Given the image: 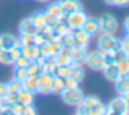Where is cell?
Listing matches in <instances>:
<instances>
[{
	"label": "cell",
	"mask_w": 129,
	"mask_h": 115,
	"mask_svg": "<svg viewBox=\"0 0 129 115\" xmlns=\"http://www.w3.org/2000/svg\"><path fill=\"white\" fill-rule=\"evenodd\" d=\"M97 49L101 53H108V51H115L118 49H122V39L115 37L114 35L108 33H100L97 39Z\"/></svg>",
	"instance_id": "obj_1"
},
{
	"label": "cell",
	"mask_w": 129,
	"mask_h": 115,
	"mask_svg": "<svg viewBox=\"0 0 129 115\" xmlns=\"http://www.w3.org/2000/svg\"><path fill=\"white\" fill-rule=\"evenodd\" d=\"M106 115H129L128 104L122 96L112 98L108 104H106Z\"/></svg>",
	"instance_id": "obj_2"
},
{
	"label": "cell",
	"mask_w": 129,
	"mask_h": 115,
	"mask_svg": "<svg viewBox=\"0 0 129 115\" xmlns=\"http://www.w3.org/2000/svg\"><path fill=\"white\" fill-rule=\"evenodd\" d=\"M99 20V25H100V33H108V35H114L119 28L118 20L114 17L112 14H104L101 15Z\"/></svg>",
	"instance_id": "obj_3"
},
{
	"label": "cell",
	"mask_w": 129,
	"mask_h": 115,
	"mask_svg": "<svg viewBox=\"0 0 129 115\" xmlns=\"http://www.w3.org/2000/svg\"><path fill=\"white\" fill-rule=\"evenodd\" d=\"M60 97H61V100L64 101L67 105L76 107L78 104L82 103L85 94L79 87H76V89H64L61 93H60Z\"/></svg>",
	"instance_id": "obj_4"
},
{
	"label": "cell",
	"mask_w": 129,
	"mask_h": 115,
	"mask_svg": "<svg viewBox=\"0 0 129 115\" xmlns=\"http://www.w3.org/2000/svg\"><path fill=\"white\" fill-rule=\"evenodd\" d=\"M74 35V39H75V43L72 46V50H87L89 49V45H90V39L92 37L83 31V29H74L71 31Z\"/></svg>",
	"instance_id": "obj_5"
},
{
	"label": "cell",
	"mask_w": 129,
	"mask_h": 115,
	"mask_svg": "<svg viewBox=\"0 0 129 115\" xmlns=\"http://www.w3.org/2000/svg\"><path fill=\"white\" fill-rule=\"evenodd\" d=\"M89 15L83 11V10H79V11H75L72 14H68L67 15V22H68V26H70L71 31L74 29H81L83 26L85 21Z\"/></svg>",
	"instance_id": "obj_6"
},
{
	"label": "cell",
	"mask_w": 129,
	"mask_h": 115,
	"mask_svg": "<svg viewBox=\"0 0 129 115\" xmlns=\"http://www.w3.org/2000/svg\"><path fill=\"white\" fill-rule=\"evenodd\" d=\"M85 64H86L92 71H101V68H103V65H104L103 53H101V51H99V50L87 53L86 62H85Z\"/></svg>",
	"instance_id": "obj_7"
},
{
	"label": "cell",
	"mask_w": 129,
	"mask_h": 115,
	"mask_svg": "<svg viewBox=\"0 0 129 115\" xmlns=\"http://www.w3.org/2000/svg\"><path fill=\"white\" fill-rule=\"evenodd\" d=\"M51 83L53 76L40 72L38 75V94H51Z\"/></svg>",
	"instance_id": "obj_8"
},
{
	"label": "cell",
	"mask_w": 129,
	"mask_h": 115,
	"mask_svg": "<svg viewBox=\"0 0 129 115\" xmlns=\"http://www.w3.org/2000/svg\"><path fill=\"white\" fill-rule=\"evenodd\" d=\"M58 4L61 7L62 15H68L82 10V3L79 0H58Z\"/></svg>",
	"instance_id": "obj_9"
},
{
	"label": "cell",
	"mask_w": 129,
	"mask_h": 115,
	"mask_svg": "<svg viewBox=\"0 0 129 115\" xmlns=\"http://www.w3.org/2000/svg\"><path fill=\"white\" fill-rule=\"evenodd\" d=\"M85 32L89 35L90 37H94L97 35H100V25H99V20L93 17H87L86 21H85L83 26H82Z\"/></svg>",
	"instance_id": "obj_10"
},
{
	"label": "cell",
	"mask_w": 129,
	"mask_h": 115,
	"mask_svg": "<svg viewBox=\"0 0 129 115\" xmlns=\"http://www.w3.org/2000/svg\"><path fill=\"white\" fill-rule=\"evenodd\" d=\"M71 54H72V49L67 47V46H62L61 51H60L57 56L53 57V60L56 61L57 65H71Z\"/></svg>",
	"instance_id": "obj_11"
},
{
	"label": "cell",
	"mask_w": 129,
	"mask_h": 115,
	"mask_svg": "<svg viewBox=\"0 0 129 115\" xmlns=\"http://www.w3.org/2000/svg\"><path fill=\"white\" fill-rule=\"evenodd\" d=\"M17 46H20L17 36H14L11 33L0 35V47L3 50H11V49L17 47Z\"/></svg>",
	"instance_id": "obj_12"
},
{
	"label": "cell",
	"mask_w": 129,
	"mask_h": 115,
	"mask_svg": "<svg viewBox=\"0 0 129 115\" xmlns=\"http://www.w3.org/2000/svg\"><path fill=\"white\" fill-rule=\"evenodd\" d=\"M18 31H20V35H35L38 32V29H36V26H35L32 18L28 17V18H24L20 22Z\"/></svg>",
	"instance_id": "obj_13"
},
{
	"label": "cell",
	"mask_w": 129,
	"mask_h": 115,
	"mask_svg": "<svg viewBox=\"0 0 129 115\" xmlns=\"http://www.w3.org/2000/svg\"><path fill=\"white\" fill-rule=\"evenodd\" d=\"M101 71L104 73V78L110 82H115L119 78V71H118L117 64H104Z\"/></svg>",
	"instance_id": "obj_14"
},
{
	"label": "cell",
	"mask_w": 129,
	"mask_h": 115,
	"mask_svg": "<svg viewBox=\"0 0 129 115\" xmlns=\"http://www.w3.org/2000/svg\"><path fill=\"white\" fill-rule=\"evenodd\" d=\"M114 85H115V90L119 96L129 94V75L128 76L119 75V78L114 82Z\"/></svg>",
	"instance_id": "obj_15"
},
{
	"label": "cell",
	"mask_w": 129,
	"mask_h": 115,
	"mask_svg": "<svg viewBox=\"0 0 129 115\" xmlns=\"http://www.w3.org/2000/svg\"><path fill=\"white\" fill-rule=\"evenodd\" d=\"M17 103L22 104V105H34L35 103V94L28 90L22 89L20 93H18V97H17Z\"/></svg>",
	"instance_id": "obj_16"
},
{
	"label": "cell",
	"mask_w": 129,
	"mask_h": 115,
	"mask_svg": "<svg viewBox=\"0 0 129 115\" xmlns=\"http://www.w3.org/2000/svg\"><path fill=\"white\" fill-rule=\"evenodd\" d=\"M53 29L56 31V33L60 37L64 36L65 33H68L71 29H70V26H68V22H67V15H61V17L58 18V21H57L56 26H54Z\"/></svg>",
	"instance_id": "obj_17"
},
{
	"label": "cell",
	"mask_w": 129,
	"mask_h": 115,
	"mask_svg": "<svg viewBox=\"0 0 129 115\" xmlns=\"http://www.w3.org/2000/svg\"><path fill=\"white\" fill-rule=\"evenodd\" d=\"M86 57H87V50H72L71 54V62L75 65H82L83 67L86 62Z\"/></svg>",
	"instance_id": "obj_18"
},
{
	"label": "cell",
	"mask_w": 129,
	"mask_h": 115,
	"mask_svg": "<svg viewBox=\"0 0 129 115\" xmlns=\"http://www.w3.org/2000/svg\"><path fill=\"white\" fill-rule=\"evenodd\" d=\"M22 86L25 90L38 94V75H28L26 79L22 82Z\"/></svg>",
	"instance_id": "obj_19"
},
{
	"label": "cell",
	"mask_w": 129,
	"mask_h": 115,
	"mask_svg": "<svg viewBox=\"0 0 129 115\" xmlns=\"http://www.w3.org/2000/svg\"><path fill=\"white\" fill-rule=\"evenodd\" d=\"M32 21H34L35 26H36L38 31H45L47 28L46 25V15H45V11H38L32 15Z\"/></svg>",
	"instance_id": "obj_20"
},
{
	"label": "cell",
	"mask_w": 129,
	"mask_h": 115,
	"mask_svg": "<svg viewBox=\"0 0 129 115\" xmlns=\"http://www.w3.org/2000/svg\"><path fill=\"white\" fill-rule=\"evenodd\" d=\"M71 78H74L76 82L81 83L85 78V71H83V67L82 65H75V64H71L70 65V75Z\"/></svg>",
	"instance_id": "obj_21"
},
{
	"label": "cell",
	"mask_w": 129,
	"mask_h": 115,
	"mask_svg": "<svg viewBox=\"0 0 129 115\" xmlns=\"http://www.w3.org/2000/svg\"><path fill=\"white\" fill-rule=\"evenodd\" d=\"M46 43H47L49 57H51V58H53L54 56H57L62 49V43L60 39H54V40H50V42H46Z\"/></svg>",
	"instance_id": "obj_22"
},
{
	"label": "cell",
	"mask_w": 129,
	"mask_h": 115,
	"mask_svg": "<svg viewBox=\"0 0 129 115\" xmlns=\"http://www.w3.org/2000/svg\"><path fill=\"white\" fill-rule=\"evenodd\" d=\"M21 56L28 58L29 61H35L39 57V47L38 46H35V47H21Z\"/></svg>",
	"instance_id": "obj_23"
},
{
	"label": "cell",
	"mask_w": 129,
	"mask_h": 115,
	"mask_svg": "<svg viewBox=\"0 0 129 115\" xmlns=\"http://www.w3.org/2000/svg\"><path fill=\"white\" fill-rule=\"evenodd\" d=\"M18 43H20L21 47H35V46H38L34 35H20Z\"/></svg>",
	"instance_id": "obj_24"
},
{
	"label": "cell",
	"mask_w": 129,
	"mask_h": 115,
	"mask_svg": "<svg viewBox=\"0 0 129 115\" xmlns=\"http://www.w3.org/2000/svg\"><path fill=\"white\" fill-rule=\"evenodd\" d=\"M45 13L46 14H50V15H54V17H57V18H60L62 15V11H61V7H60L58 2H53V3L47 4Z\"/></svg>",
	"instance_id": "obj_25"
},
{
	"label": "cell",
	"mask_w": 129,
	"mask_h": 115,
	"mask_svg": "<svg viewBox=\"0 0 129 115\" xmlns=\"http://www.w3.org/2000/svg\"><path fill=\"white\" fill-rule=\"evenodd\" d=\"M22 89H24L22 82L17 81V79H14V78H13L10 82H7V83H6V90L9 93H20Z\"/></svg>",
	"instance_id": "obj_26"
},
{
	"label": "cell",
	"mask_w": 129,
	"mask_h": 115,
	"mask_svg": "<svg viewBox=\"0 0 129 115\" xmlns=\"http://www.w3.org/2000/svg\"><path fill=\"white\" fill-rule=\"evenodd\" d=\"M64 79L60 76H53V83H51V93L53 94H60L64 90Z\"/></svg>",
	"instance_id": "obj_27"
},
{
	"label": "cell",
	"mask_w": 129,
	"mask_h": 115,
	"mask_svg": "<svg viewBox=\"0 0 129 115\" xmlns=\"http://www.w3.org/2000/svg\"><path fill=\"white\" fill-rule=\"evenodd\" d=\"M57 67L58 65L56 64V61L53 58H46V64H45V68H43V72L50 75V76H56Z\"/></svg>",
	"instance_id": "obj_28"
},
{
	"label": "cell",
	"mask_w": 129,
	"mask_h": 115,
	"mask_svg": "<svg viewBox=\"0 0 129 115\" xmlns=\"http://www.w3.org/2000/svg\"><path fill=\"white\" fill-rule=\"evenodd\" d=\"M82 103H83L89 109H92L93 107H96L99 103H101V100L97 97V96H85L83 100H82Z\"/></svg>",
	"instance_id": "obj_29"
},
{
	"label": "cell",
	"mask_w": 129,
	"mask_h": 115,
	"mask_svg": "<svg viewBox=\"0 0 129 115\" xmlns=\"http://www.w3.org/2000/svg\"><path fill=\"white\" fill-rule=\"evenodd\" d=\"M117 67H118V71H119V75L128 76L129 75V57H126L122 61H119L117 64Z\"/></svg>",
	"instance_id": "obj_30"
},
{
	"label": "cell",
	"mask_w": 129,
	"mask_h": 115,
	"mask_svg": "<svg viewBox=\"0 0 129 115\" xmlns=\"http://www.w3.org/2000/svg\"><path fill=\"white\" fill-rule=\"evenodd\" d=\"M0 64H3V65H13L14 64V60L11 58L9 50H3V49L0 50Z\"/></svg>",
	"instance_id": "obj_31"
},
{
	"label": "cell",
	"mask_w": 129,
	"mask_h": 115,
	"mask_svg": "<svg viewBox=\"0 0 129 115\" xmlns=\"http://www.w3.org/2000/svg\"><path fill=\"white\" fill-rule=\"evenodd\" d=\"M28 75L29 73H28V71H26V68H15L14 67V76H13L14 79H17V81H20V82H24Z\"/></svg>",
	"instance_id": "obj_32"
},
{
	"label": "cell",
	"mask_w": 129,
	"mask_h": 115,
	"mask_svg": "<svg viewBox=\"0 0 129 115\" xmlns=\"http://www.w3.org/2000/svg\"><path fill=\"white\" fill-rule=\"evenodd\" d=\"M26 71H28L29 75H39V73L42 72V68L39 67L38 61L35 60V61H31V62H29V65L26 67Z\"/></svg>",
	"instance_id": "obj_33"
},
{
	"label": "cell",
	"mask_w": 129,
	"mask_h": 115,
	"mask_svg": "<svg viewBox=\"0 0 129 115\" xmlns=\"http://www.w3.org/2000/svg\"><path fill=\"white\" fill-rule=\"evenodd\" d=\"M17 97H18V93H9L7 92L3 97L4 104H7V105H14L17 103Z\"/></svg>",
	"instance_id": "obj_34"
},
{
	"label": "cell",
	"mask_w": 129,
	"mask_h": 115,
	"mask_svg": "<svg viewBox=\"0 0 129 115\" xmlns=\"http://www.w3.org/2000/svg\"><path fill=\"white\" fill-rule=\"evenodd\" d=\"M70 75V65H58L56 71V76H60V78H67Z\"/></svg>",
	"instance_id": "obj_35"
},
{
	"label": "cell",
	"mask_w": 129,
	"mask_h": 115,
	"mask_svg": "<svg viewBox=\"0 0 129 115\" xmlns=\"http://www.w3.org/2000/svg\"><path fill=\"white\" fill-rule=\"evenodd\" d=\"M64 87L65 89H76V87H79V82H76L71 76H67V78H64Z\"/></svg>",
	"instance_id": "obj_36"
},
{
	"label": "cell",
	"mask_w": 129,
	"mask_h": 115,
	"mask_svg": "<svg viewBox=\"0 0 129 115\" xmlns=\"http://www.w3.org/2000/svg\"><path fill=\"white\" fill-rule=\"evenodd\" d=\"M29 62H31V61H29L28 58H25L24 56H20V57H18V58L14 61V64H13V65H14L15 68H26V67L29 65Z\"/></svg>",
	"instance_id": "obj_37"
},
{
	"label": "cell",
	"mask_w": 129,
	"mask_h": 115,
	"mask_svg": "<svg viewBox=\"0 0 129 115\" xmlns=\"http://www.w3.org/2000/svg\"><path fill=\"white\" fill-rule=\"evenodd\" d=\"M108 6L115 7H129V0H104Z\"/></svg>",
	"instance_id": "obj_38"
},
{
	"label": "cell",
	"mask_w": 129,
	"mask_h": 115,
	"mask_svg": "<svg viewBox=\"0 0 129 115\" xmlns=\"http://www.w3.org/2000/svg\"><path fill=\"white\" fill-rule=\"evenodd\" d=\"M45 15H46V25H47V28H49V29H53L54 26H56V24H57V21H58V18L54 17V15L46 14V13H45Z\"/></svg>",
	"instance_id": "obj_39"
},
{
	"label": "cell",
	"mask_w": 129,
	"mask_h": 115,
	"mask_svg": "<svg viewBox=\"0 0 129 115\" xmlns=\"http://www.w3.org/2000/svg\"><path fill=\"white\" fill-rule=\"evenodd\" d=\"M89 114H90V109L87 108L83 103L76 105V114L75 115H89Z\"/></svg>",
	"instance_id": "obj_40"
},
{
	"label": "cell",
	"mask_w": 129,
	"mask_h": 115,
	"mask_svg": "<svg viewBox=\"0 0 129 115\" xmlns=\"http://www.w3.org/2000/svg\"><path fill=\"white\" fill-rule=\"evenodd\" d=\"M9 51H10V56H11V58L14 60V61L21 56V47H20V46H17V47L11 49V50H9Z\"/></svg>",
	"instance_id": "obj_41"
},
{
	"label": "cell",
	"mask_w": 129,
	"mask_h": 115,
	"mask_svg": "<svg viewBox=\"0 0 129 115\" xmlns=\"http://www.w3.org/2000/svg\"><path fill=\"white\" fill-rule=\"evenodd\" d=\"M21 115H38V111H36V108H35L34 105H26L25 109H24V112Z\"/></svg>",
	"instance_id": "obj_42"
},
{
	"label": "cell",
	"mask_w": 129,
	"mask_h": 115,
	"mask_svg": "<svg viewBox=\"0 0 129 115\" xmlns=\"http://www.w3.org/2000/svg\"><path fill=\"white\" fill-rule=\"evenodd\" d=\"M122 50L125 51V54L129 57V37L122 39Z\"/></svg>",
	"instance_id": "obj_43"
},
{
	"label": "cell",
	"mask_w": 129,
	"mask_h": 115,
	"mask_svg": "<svg viewBox=\"0 0 129 115\" xmlns=\"http://www.w3.org/2000/svg\"><path fill=\"white\" fill-rule=\"evenodd\" d=\"M6 93H7V90H6V83H2V82H0V97L3 98Z\"/></svg>",
	"instance_id": "obj_44"
},
{
	"label": "cell",
	"mask_w": 129,
	"mask_h": 115,
	"mask_svg": "<svg viewBox=\"0 0 129 115\" xmlns=\"http://www.w3.org/2000/svg\"><path fill=\"white\" fill-rule=\"evenodd\" d=\"M123 28H125V31H126V32L129 31V15L125 18V21H123Z\"/></svg>",
	"instance_id": "obj_45"
},
{
	"label": "cell",
	"mask_w": 129,
	"mask_h": 115,
	"mask_svg": "<svg viewBox=\"0 0 129 115\" xmlns=\"http://www.w3.org/2000/svg\"><path fill=\"white\" fill-rule=\"evenodd\" d=\"M36 2H39V3H43V4H46V3H50L51 0H36Z\"/></svg>",
	"instance_id": "obj_46"
},
{
	"label": "cell",
	"mask_w": 129,
	"mask_h": 115,
	"mask_svg": "<svg viewBox=\"0 0 129 115\" xmlns=\"http://www.w3.org/2000/svg\"><path fill=\"white\" fill-rule=\"evenodd\" d=\"M3 105H4V100L0 97V107H3Z\"/></svg>",
	"instance_id": "obj_47"
},
{
	"label": "cell",
	"mask_w": 129,
	"mask_h": 115,
	"mask_svg": "<svg viewBox=\"0 0 129 115\" xmlns=\"http://www.w3.org/2000/svg\"><path fill=\"white\" fill-rule=\"evenodd\" d=\"M0 115H3V107H0Z\"/></svg>",
	"instance_id": "obj_48"
},
{
	"label": "cell",
	"mask_w": 129,
	"mask_h": 115,
	"mask_svg": "<svg viewBox=\"0 0 129 115\" xmlns=\"http://www.w3.org/2000/svg\"><path fill=\"white\" fill-rule=\"evenodd\" d=\"M126 37H129V31H128V32H126Z\"/></svg>",
	"instance_id": "obj_49"
},
{
	"label": "cell",
	"mask_w": 129,
	"mask_h": 115,
	"mask_svg": "<svg viewBox=\"0 0 129 115\" xmlns=\"http://www.w3.org/2000/svg\"><path fill=\"white\" fill-rule=\"evenodd\" d=\"M0 50H2V47H0Z\"/></svg>",
	"instance_id": "obj_50"
}]
</instances>
